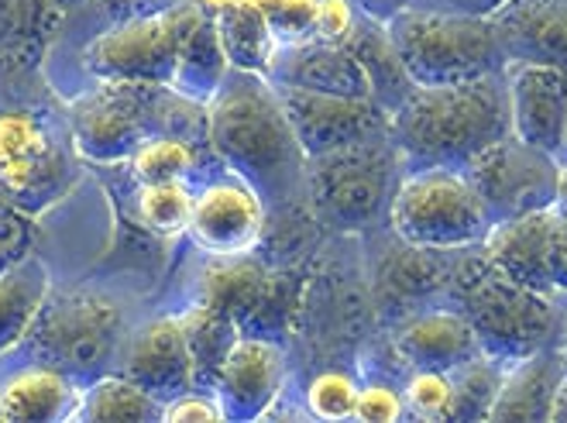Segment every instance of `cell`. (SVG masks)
<instances>
[{
	"label": "cell",
	"mask_w": 567,
	"mask_h": 423,
	"mask_svg": "<svg viewBox=\"0 0 567 423\" xmlns=\"http://www.w3.org/2000/svg\"><path fill=\"white\" fill-rule=\"evenodd\" d=\"M207 145L265 207L292 200L307 183V155L292 135L276 83L265 76L230 70L207 104Z\"/></svg>",
	"instance_id": "6da1fadb"
},
{
	"label": "cell",
	"mask_w": 567,
	"mask_h": 423,
	"mask_svg": "<svg viewBox=\"0 0 567 423\" xmlns=\"http://www.w3.org/2000/svg\"><path fill=\"white\" fill-rule=\"evenodd\" d=\"M389 135L410 166L468 169L488 145L513 135L503 73L468 83L416 86L392 111Z\"/></svg>",
	"instance_id": "7a4b0ae2"
},
{
	"label": "cell",
	"mask_w": 567,
	"mask_h": 423,
	"mask_svg": "<svg viewBox=\"0 0 567 423\" xmlns=\"http://www.w3.org/2000/svg\"><path fill=\"white\" fill-rule=\"evenodd\" d=\"M73 152L93 166H121L152 135L207 138V107H196L169 86L100 80L96 90L83 93L70 117Z\"/></svg>",
	"instance_id": "3957f363"
},
{
	"label": "cell",
	"mask_w": 567,
	"mask_h": 423,
	"mask_svg": "<svg viewBox=\"0 0 567 423\" xmlns=\"http://www.w3.org/2000/svg\"><path fill=\"white\" fill-rule=\"evenodd\" d=\"M447 297L451 307L468 317L482 351L503 365L557 348L560 341L564 320L557 313V300L495 272L482 255L451 272Z\"/></svg>",
	"instance_id": "277c9868"
},
{
	"label": "cell",
	"mask_w": 567,
	"mask_h": 423,
	"mask_svg": "<svg viewBox=\"0 0 567 423\" xmlns=\"http://www.w3.org/2000/svg\"><path fill=\"white\" fill-rule=\"evenodd\" d=\"M385 28L416 86L495 76L509 62L495 21L485 14L451 8H403L385 21Z\"/></svg>",
	"instance_id": "5b68a950"
},
{
	"label": "cell",
	"mask_w": 567,
	"mask_h": 423,
	"mask_svg": "<svg viewBox=\"0 0 567 423\" xmlns=\"http://www.w3.org/2000/svg\"><path fill=\"white\" fill-rule=\"evenodd\" d=\"M492 214L468 169L410 166L389 200V227L416 251H468L492 231Z\"/></svg>",
	"instance_id": "8992f818"
},
{
	"label": "cell",
	"mask_w": 567,
	"mask_h": 423,
	"mask_svg": "<svg viewBox=\"0 0 567 423\" xmlns=\"http://www.w3.org/2000/svg\"><path fill=\"white\" fill-rule=\"evenodd\" d=\"M39 362L59 365L83 382L107 375L121 362L124 307L100 289H73L52 297L28 334Z\"/></svg>",
	"instance_id": "52a82bcc"
},
{
	"label": "cell",
	"mask_w": 567,
	"mask_h": 423,
	"mask_svg": "<svg viewBox=\"0 0 567 423\" xmlns=\"http://www.w3.org/2000/svg\"><path fill=\"white\" fill-rule=\"evenodd\" d=\"M403 158L392 135H379L338 152L307 158V186L330 227L364 231L382 214L395 193V162Z\"/></svg>",
	"instance_id": "ba28073f"
},
{
	"label": "cell",
	"mask_w": 567,
	"mask_h": 423,
	"mask_svg": "<svg viewBox=\"0 0 567 423\" xmlns=\"http://www.w3.org/2000/svg\"><path fill=\"white\" fill-rule=\"evenodd\" d=\"M204 18L207 8L199 0H183L176 8L117 21L83 49V66L96 80L169 86L179 52Z\"/></svg>",
	"instance_id": "9c48e42d"
},
{
	"label": "cell",
	"mask_w": 567,
	"mask_h": 423,
	"mask_svg": "<svg viewBox=\"0 0 567 423\" xmlns=\"http://www.w3.org/2000/svg\"><path fill=\"white\" fill-rule=\"evenodd\" d=\"M80 183L73 155L31 111H0V197L39 217Z\"/></svg>",
	"instance_id": "30bf717a"
},
{
	"label": "cell",
	"mask_w": 567,
	"mask_h": 423,
	"mask_svg": "<svg viewBox=\"0 0 567 423\" xmlns=\"http://www.w3.org/2000/svg\"><path fill=\"white\" fill-rule=\"evenodd\" d=\"M468 176L478 186L492 220L498 224L554 207L560 158L519 142L516 135H506L472 162Z\"/></svg>",
	"instance_id": "8fae6325"
},
{
	"label": "cell",
	"mask_w": 567,
	"mask_h": 423,
	"mask_svg": "<svg viewBox=\"0 0 567 423\" xmlns=\"http://www.w3.org/2000/svg\"><path fill=\"white\" fill-rule=\"evenodd\" d=\"M276 90L282 96L292 135L307 158L389 135L392 127V114L379 101H372V96H341V93H317L299 86H276Z\"/></svg>",
	"instance_id": "7c38bea8"
},
{
	"label": "cell",
	"mask_w": 567,
	"mask_h": 423,
	"mask_svg": "<svg viewBox=\"0 0 567 423\" xmlns=\"http://www.w3.org/2000/svg\"><path fill=\"white\" fill-rule=\"evenodd\" d=\"M509 132L550 155L567 148V70L537 59H509L503 66Z\"/></svg>",
	"instance_id": "4fadbf2b"
},
{
	"label": "cell",
	"mask_w": 567,
	"mask_h": 423,
	"mask_svg": "<svg viewBox=\"0 0 567 423\" xmlns=\"http://www.w3.org/2000/svg\"><path fill=\"white\" fill-rule=\"evenodd\" d=\"M265 214H269L265 200L245 179L230 173L196 193L186 235L199 251L214 258L251 255L265 235Z\"/></svg>",
	"instance_id": "5bb4252c"
},
{
	"label": "cell",
	"mask_w": 567,
	"mask_h": 423,
	"mask_svg": "<svg viewBox=\"0 0 567 423\" xmlns=\"http://www.w3.org/2000/svg\"><path fill=\"white\" fill-rule=\"evenodd\" d=\"M282 385H286V351L279 348V341L241 334L224 358L214 393L220 400L224 420L248 423L272 413V406L282 396Z\"/></svg>",
	"instance_id": "9a60e30c"
},
{
	"label": "cell",
	"mask_w": 567,
	"mask_h": 423,
	"mask_svg": "<svg viewBox=\"0 0 567 423\" xmlns=\"http://www.w3.org/2000/svg\"><path fill=\"white\" fill-rule=\"evenodd\" d=\"M117 372L148 389L162 403L186 393V389H199L179 317H155L142 323L135 334H127Z\"/></svg>",
	"instance_id": "2e32d148"
},
{
	"label": "cell",
	"mask_w": 567,
	"mask_h": 423,
	"mask_svg": "<svg viewBox=\"0 0 567 423\" xmlns=\"http://www.w3.org/2000/svg\"><path fill=\"white\" fill-rule=\"evenodd\" d=\"M86 382L49 362H28L0 375V420H80Z\"/></svg>",
	"instance_id": "e0dca14e"
},
{
	"label": "cell",
	"mask_w": 567,
	"mask_h": 423,
	"mask_svg": "<svg viewBox=\"0 0 567 423\" xmlns=\"http://www.w3.org/2000/svg\"><path fill=\"white\" fill-rule=\"evenodd\" d=\"M392 344H395V354L403 358L410 369L454 372L457 365L485 354L468 317L451 303L410 317L403 328L395 331Z\"/></svg>",
	"instance_id": "ac0fdd59"
},
{
	"label": "cell",
	"mask_w": 567,
	"mask_h": 423,
	"mask_svg": "<svg viewBox=\"0 0 567 423\" xmlns=\"http://www.w3.org/2000/svg\"><path fill=\"white\" fill-rule=\"evenodd\" d=\"M276 86H299L317 93H341V96H372L369 76L361 62L344 42H303L279 49L276 66L269 73Z\"/></svg>",
	"instance_id": "d6986e66"
},
{
	"label": "cell",
	"mask_w": 567,
	"mask_h": 423,
	"mask_svg": "<svg viewBox=\"0 0 567 423\" xmlns=\"http://www.w3.org/2000/svg\"><path fill=\"white\" fill-rule=\"evenodd\" d=\"M547 210L492 224V231L478 245V255L506 279L533 292H544V297H554L547 269Z\"/></svg>",
	"instance_id": "ffe728a7"
},
{
	"label": "cell",
	"mask_w": 567,
	"mask_h": 423,
	"mask_svg": "<svg viewBox=\"0 0 567 423\" xmlns=\"http://www.w3.org/2000/svg\"><path fill=\"white\" fill-rule=\"evenodd\" d=\"M492 21L509 59H537L567 70V0H506Z\"/></svg>",
	"instance_id": "44dd1931"
},
{
	"label": "cell",
	"mask_w": 567,
	"mask_h": 423,
	"mask_svg": "<svg viewBox=\"0 0 567 423\" xmlns=\"http://www.w3.org/2000/svg\"><path fill=\"white\" fill-rule=\"evenodd\" d=\"M564 375H567V365H564L560 348H544L537 354L519 358V362H509L503 369V385H498L492 420L547 423Z\"/></svg>",
	"instance_id": "7402d4cb"
},
{
	"label": "cell",
	"mask_w": 567,
	"mask_h": 423,
	"mask_svg": "<svg viewBox=\"0 0 567 423\" xmlns=\"http://www.w3.org/2000/svg\"><path fill=\"white\" fill-rule=\"evenodd\" d=\"M272 286H276V272H269L248 255H230V258H217L199 276V303L230 317L241 334H251L265 303L272 297Z\"/></svg>",
	"instance_id": "603a6c76"
},
{
	"label": "cell",
	"mask_w": 567,
	"mask_h": 423,
	"mask_svg": "<svg viewBox=\"0 0 567 423\" xmlns=\"http://www.w3.org/2000/svg\"><path fill=\"white\" fill-rule=\"evenodd\" d=\"M207 8L220 49L230 62V70L238 73H255L269 80L279 42L272 35V28L265 24V18L248 4V0H199Z\"/></svg>",
	"instance_id": "cb8c5ba5"
},
{
	"label": "cell",
	"mask_w": 567,
	"mask_h": 423,
	"mask_svg": "<svg viewBox=\"0 0 567 423\" xmlns=\"http://www.w3.org/2000/svg\"><path fill=\"white\" fill-rule=\"evenodd\" d=\"M49 292L52 276L39 255H24L21 262L0 272V354L28 341Z\"/></svg>",
	"instance_id": "d4e9b609"
},
{
	"label": "cell",
	"mask_w": 567,
	"mask_h": 423,
	"mask_svg": "<svg viewBox=\"0 0 567 423\" xmlns=\"http://www.w3.org/2000/svg\"><path fill=\"white\" fill-rule=\"evenodd\" d=\"M344 45L354 52V59L361 62L364 76H369L372 86V101H379L389 114L406 101V96L416 90V83L410 80L403 59H399L389 28L379 21H364L351 28V35L344 39Z\"/></svg>",
	"instance_id": "484cf974"
},
{
	"label": "cell",
	"mask_w": 567,
	"mask_h": 423,
	"mask_svg": "<svg viewBox=\"0 0 567 423\" xmlns=\"http://www.w3.org/2000/svg\"><path fill=\"white\" fill-rule=\"evenodd\" d=\"M227 76H230V62L220 49L217 28L207 14L186 39L179 62H176V73L169 80V90L196 107H207L227 83Z\"/></svg>",
	"instance_id": "4316f807"
},
{
	"label": "cell",
	"mask_w": 567,
	"mask_h": 423,
	"mask_svg": "<svg viewBox=\"0 0 567 423\" xmlns=\"http://www.w3.org/2000/svg\"><path fill=\"white\" fill-rule=\"evenodd\" d=\"M179 323H183V334H186V344H189L196 385L199 389H214L227 351L235 348V341L241 338L238 323L230 317H224V313H217L214 307L199 303V300H196V307L179 313Z\"/></svg>",
	"instance_id": "83f0119b"
},
{
	"label": "cell",
	"mask_w": 567,
	"mask_h": 423,
	"mask_svg": "<svg viewBox=\"0 0 567 423\" xmlns=\"http://www.w3.org/2000/svg\"><path fill=\"white\" fill-rule=\"evenodd\" d=\"M80 420H100V423H142V420H162V400H155L148 389L131 382L121 372L96 375L83 389Z\"/></svg>",
	"instance_id": "f1b7e54d"
},
{
	"label": "cell",
	"mask_w": 567,
	"mask_h": 423,
	"mask_svg": "<svg viewBox=\"0 0 567 423\" xmlns=\"http://www.w3.org/2000/svg\"><path fill=\"white\" fill-rule=\"evenodd\" d=\"M503 362L478 354L451 372V406L444 420H492V406L503 385Z\"/></svg>",
	"instance_id": "f546056e"
},
{
	"label": "cell",
	"mask_w": 567,
	"mask_h": 423,
	"mask_svg": "<svg viewBox=\"0 0 567 423\" xmlns=\"http://www.w3.org/2000/svg\"><path fill=\"white\" fill-rule=\"evenodd\" d=\"M193 200L196 193L186 186V179L145 183L138 189V220L155 238H179L189 231Z\"/></svg>",
	"instance_id": "4dcf8cb0"
},
{
	"label": "cell",
	"mask_w": 567,
	"mask_h": 423,
	"mask_svg": "<svg viewBox=\"0 0 567 423\" xmlns=\"http://www.w3.org/2000/svg\"><path fill=\"white\" fill-rule=\"evenodd\" d=\"M196 142L183 135H152L138 145V152L131 155V173H135L138 186L145 183H169V179H186L196 166Z\"/></svg>",
	"instance_id": "1f68e13d"
},
{
	"label": "cell",
	"mask_w": 567,
	"mask_h": 423,
	"mask_svg": "<svg viewBox=\"0 0 567 423\" xmlns=\"http://www.w3.org/2000/svg\"><path fill=\"white\" fill-rule=\"evenodd\" d=\"M55 11V0H0V55L35 49Z\"/></svg>",
	"instance_id": "d6a6232c"
},
{
	"label": "cell",
	"mask_w": 567,
	"mask_h": 423,
	"mask_svg": "<svg viewBox=\"0 0 567 423\" xmlns=\"http://www.w3.org/2000/svg\"><path fill=\"white\" fill-rule=\"evenodd\" d=\"M272 28L279 49L317 39V0H248Z\"/></svg>",
	"instance_id": "836d02e7"
},
{
	"label": "cell",
	"mask_w": 567,
	"mask_h": 423,
	"mask_svg": "<svg viewBox=\"0 0 567 423\" xmlns=\"http://www.w3.org/2000/svg\"><path fill=\"white\" fill-rule=\"evenodd\" d=\"M358 382L348 372H320L307 385V410L317 420H354L358 410Z\"/></svg>",
	"instance_id": "e575fe53"
},
{
	"label": "cell",
	"mask_w": 567,
	"mask_h": 423,
	"mask_svg": "<svg viewBox=\"0 0 567 423\" xmlns=\"http://www.w3.org/2000/svg\"><path fill=\"white\" fill-rule=\"evenodd\" d=\"M406 413L420 420H444L451 406V372L441 369H413L403 385Z\"/></svg>",
	"instance_id": "d590c367"
},
{
	"label": "cell",
	"mask_w": 567,
	"mask_h": 423,
	"mask_svg": "<svg viewBox=\"0 0 567 423\" xmlns=\"http://www.w3.org/2000/svg\"><path fill=\"white\" fill-rule=\"evenodd\" d=\"M31 220L35 217H28L24 210L0 197V272L21 262L24 255H31V238H35Z\"/></svg>",
	"instance_id": "8d00e7d4"
},
{
	"label": "cell",
	"mask_w": 567,
	"mask_h": 423,
	"mask_svg": "<svg viewBox=\"0 0 567 423\" xmlns=\"http://www.w3.org/2000/svg\"><path fill=\"white\" fill-rule=\"evenodd\" d=\"M406 416V400L403 389L389 382H364L358 389V410L354 420H372V423H395Z\"/></svg>",
	"instance_id": "74e56055"
},
{
	"label": "cell",
	"mask_w": 567,
	"mask_h": 423,
	"mask_svg": "<svg viewBox=\"0 0 567 423\" xmlns=\"http://www.w3.org/2000/svg\"><path fill=\"white\" fill-rule=\"evenodd\" d=\"M165 423H217L224 420L220 400L214 389H186V393L162 403Z\"/></svg>",
	"instance_id": "f35d334b"
},
{
	"label": "cell",
	"mask_w": 567,
	"mask_h": 423,
	"mask_svg": "<svg viewBox=\"0 0 567 423\" xmlns=\"http://www.w3.org/2000/svg\"><path fill=\"white\" fill-rule=\"evenodd\" d=\"M547 269L554 297H567V217L557 207L547 210Z\"/></svg>",
	"instance_id": "ab89813d"
},
{
	"label": "cell",
	"mask_w": 567,
	"mask_h": 423,
	"mask_svg": "<svg viewBox=\"0 0 567 423\" xmlns=\"http://www.w3.org/2000/svg\"><path fill=\"white\" fill-rule=\"evenodd\" d=\"M351 0H317V39L323 42H344L354 28Z\"/></svg>",
	"instance_id": "60d3db41"
},
{
	"label": "cell",
	"mask_w": 567,
	"mask_h": 423,
	"mask_svg": "<svg viewBox=\"0 0 567 423\" xmlns=\"http://www.w3.org/2000/svg\"><path fill=\"white\" fill-rule=\"evenodd\" d=\"M444 4H447L451 11H468V14H485V18H492L498 8L506 4V0H444Z\"/></svg>",
	"instance_id": "b9f144b4"
},
{
	"label": "cell",
	"mask_w": 567,
	"mask_h": 423,
	"mask_svg": "<svg viewBox=\"0 0 567 423\" xmlns=\"http://www.w3.org/2000/svg\"><path fill=\"white\" fill-rule=\"evenodd\" d=\"M550 420L567 423V375H564V382H560V389H557V400H554V413H550Z\"/></svg>",
	"instance_id": "7bdbcfd3"
},
{
	"label": "cell",
	"mask_w": 567,
	"mask_h": 423,
	"mask_svg": "<svg viewBox=\"0 0 567 423\" xmlns=\"http://www.w3.org/2000/svg\"><path fill=\"white\" fill-rule=\"evenodd\" d=\"M554 207L567 217V162H560V176H557V200Z\"/></svg>",
	"instance_id": "ee69618b"
},
{
	"label": "cell",
	"mask_w": 567,
	"mask_h": 423,
	"mask_svg": "<svg viewBox=\"0 0 567 423\" xmlns=\"http://www.w3.org/2000/svg\"><path fill=\"white\" fill-rule=\"evenodd\" d=\"M560 354H564V365H567V320H564V331H560V341H557Z\"/></svg>",
	"instance_id": "f6af8a7d"
},
{
	"label": "cell",
	"mask_w": 567,
	"mask_h": 423,
	"mask_svg": "<svg viewBox=\"0 0 567 423\" xmlns=\"http://www.w3.org/2000/svg\"><path fill=\"white\" fill-rule=\"evenodd\" d=\"M55 4H59V8H70V4H76V0H55Z\"/></svg>",
	"instance_id": "bcb514c9"
}]
</instances>
